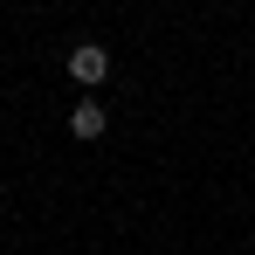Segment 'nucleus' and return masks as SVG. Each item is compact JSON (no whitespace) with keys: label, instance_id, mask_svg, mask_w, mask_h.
<instances>
[{"label":"nucleus","instance_id":"obj_1","mask_svg":"<svg viewBox=\"0 0 255 255\" xmlns=\"http://www.w3.org/2000/svg\"><path fill=\"white\" fill-rule=\"evenodd\" d=\"M69 76H76L83 90H97L104 76H111V48H104V42H76V48H69Z\"/></svg>","mask_w":255,"mask_h":255},{"label":"nucleus","instance_id":"obj_2","mask_svg":"<svg viewBox=\"0 0 255 255\" xmlns=\"http://www.w3.org/2000/svg\"><path fill=\"white\" fill-rule=\"evenodd\" d=\"M104 125H111V111H104L97 97H76V111H69V131H76V138H104Z\"/></svg>","mask_w":255,"mask_h":255}]
</instances>
